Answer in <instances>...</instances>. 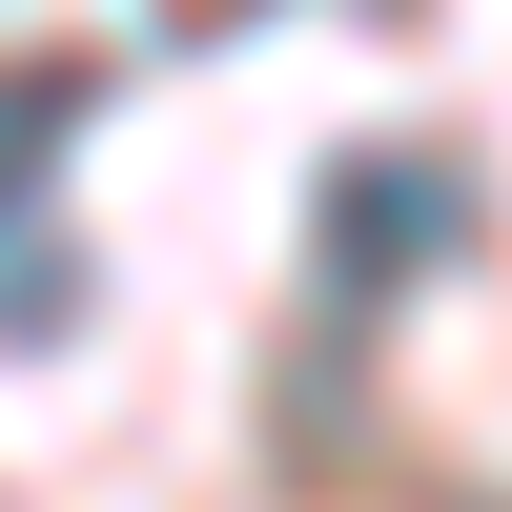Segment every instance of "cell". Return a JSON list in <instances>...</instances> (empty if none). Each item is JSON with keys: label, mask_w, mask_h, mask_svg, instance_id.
I'll list each match as a JSON object with an SVG mask.
<instances>
[{"label": "cell", "mask_w": 512, "mask_h": 512, "mask_svg": "<svg viewBox=\"0 0 512 512\" xmlns=\"http://www.w3.org/2000/svg\"><path fill=\"white\" fill-rule=\"evenodd\" d=\"M451 226H472V185H451V164H349V185H328V267H349V287H410Z\"/></svg>", "instance_id": "6da1fadb"}, {"label": "cell", "mask_w": 512, "mask_h": 512, "mask_svg": "<svg viewBox=\"0 0 512 512\" xmlns=\"http://www.w3.org/2000/svg\"><path fill=\"white\" fill-rule=\"evenodd\" d=\"M82 103H103L82 62H0V226H21V185H41V164L82 144Z\"/></svg>", "instance_id": "7a4b0ae2"}]
</instances>
